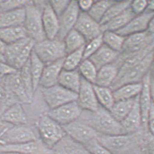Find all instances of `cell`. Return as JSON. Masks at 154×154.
<instances>
[{
  "instance_id": "1",
  "label": "cell",
  "mask_w": 154,
  "mask_h": 154,
  "mask_svg": "<svg viewBox=\"0 0 154 154\" xmlns=\"http://www.w3.org/2000/svg\"><path fill=\"white\" fill-rule=\"evenodd\" d=\"M78 119L91 126L100 135L113 136L124 134L121 123L113 117L109 111L100 106L94 112L83 111Z\"/></svg>"
},
{
  "instance_id": "2",
  "label": "cell",
  "mask_w": 154,
  "mask_h": 154,
  "mask_svg": "<svg viewBox=\"0 0 154 154\" xmlns=\"http://www.w3.org/2000/svg\"><path fill=\"white\" fill-rule=\"evenodd\" d=\"M142 130L134 134L98 135L97 140L113 154H137L141 150Z\"/></svg>"
},
{
  "instance_id": "3",
  "label": "cell",
  "mask_w": 154,
  "mask_h": 154,
  "mask_svg": "<svg viewBox=\"0 0 154 154\" xmlns=\"http://www.w3.org/2000/svg\"><path fill=\"white\" fill-rule=\"evenodd\" d=\"M45 1H28L25 8L26 17L23 27L27 36L36 42L46 38L42 25V11Z\"/></svg>"
},
{
  "instance_id": "4",
  "label": "cell",
  "mask_w": 154,
  "mask_h": 154,
  "mask_svg": "<svg viewBox=\"0 0 154 154\" xmlns=\"http://www.w3.org/2000/svg\"><path fill=\"white\" fill-rule=\"evenodd\" d=\"M36 127L40 139L51 149L67 136L63 127L46 113L40 116L36 123Z\"/></svg>"
},
{
  "instance_id": "5",
  "label": "cell",
  "mask_w": 154,
  "mask_h": 154,
  "mask_svg": "<svg viewBox=\"0 0 154 154\" xmlns=\"http://www.w3.org/2000/svg\"><path fill=\"white\" fill-rule=\"evenodd\" d=\"M33 51L45 65L63 59L67 55L64 41L57 38L36 42Z\"/></svg>"
},
{
  "instance_id": "6",
  "label": "cell",
  "mask_w": 154,
  "mask_h": 154,
  "mask_svg": "<svg viewBox=\"0 0 154 154\" xmlns=\"http://www.w3.org/2000/svg\"><path fill=\"white\" fill-rule=\"evenodd\" d=\"M154 59V51H152L140 63L128 70L122 76L115 81L110 88L114 91L122 85L135 83L142 82L143 78L148 73Z\"/></svg>"
},
{
  "instance_id": "7",
  "label": "cell",
  "mask_w": 154,
  "mask_h": 154,
  "mask_svg": "<svg viewBox=\"0 0 154 154\" xmlns=\"http://www.w3.org/2000/svg\"><path fill=\"white\" fill-rule=\"evenodd\" d=\"M45 101L50 110H52L69 102L77 101L78 94L69 91L59 85L48 88H41Z\"/></svg>"
},
{
  "instance_id": "8",
  "label": "cell",
  "mask_w": 154,
  "mask_h": 154,
  "mask_svg": "<svg viewBox=\"0 0 154 154\" xmlns=\"http://www.w3.org/2000/svg\"><path fill=\"white\" fill-rule=\"evenodd\" d=\"M33 129L27 124L11 126L0 134V145L17 144L36 140Z\"/></svg>"
},
{
  "instance_id": "9",
  "label": "cell",
  "mask_w": 154,
  "mask_h": 154,
  "mask_svg": "<svg viewBox=\"0 0 154 154\" xmlns=\"http://www.w3.org/2000/svg\"><path fill=\"white\" fill-rule=\"evenodd\" d=\"M63 127L68 137L84 146L96 140L98 135L91 126L79 119Z\"/></svg>"
},
{
  "instance_id": "10",
  "label": "cell",
  "mask_w": 154,
  "mask_h": 154,
  "mask_svg": "<svg viewBox=\"0 0 154 154\" xmlns=\"http://www.w3.org/2000/svg\"><path fill=\"white\" fill-rule=\"evenodd\" d=\"M82 112L83 110L75 101L50 110L46 114L61 126L63 127L77 120L80 118Z\"/></svg>"
},
{
  "instance_id": "11",
  "label": "cell",
  "mask_w": 154,
  "mask_h": 154,
  "mask_svg": "<svg viewBox=\"0 0 154 154\" xmlns=\"http://www.w3.org/2000/svg\"><path fill=\"white\" fill-rule=\"evenodd\" d=\"M80 13L78 1H71L68 7L59 17V30L56 38L63 40L67 34L74 29Z\"/></svg>"
},
{
  "instance_id": "12",
  "label": "cell",
  "mask_w": 154,
  "mask_h": 154,
  "mask_svg": "<svg viewBox=\"0 0 154 154\" xmlns=\"http://www.w3.org/2000/svg\"><path fill=\"white\" fill-rule=\"evenodd\" d=\"M77 102L83 111L94 112L100 105L97 99L94 85L82 77L81 85L78 92Z\"/></svg>"
},
{
  "instance_id": "13",
  "label": "cell",
  "mask_w": 154,
  "mask_h": 154,
  "mask_svg": "<svg viewBox=\"0 0 154 154\" xmlns=\"http://www.w3.org/2000/svg\"><path fill=\"white\" fill-rule=\"evenodd\" d=\"M11 151L21 154H52V149L38 138L36 140L17 144L0 145V152Z\"/></svg>"
},
{
  "instance_id": "14",
  "label": "cell",
  "mask_w": 154,
  "mask_h": 154,
  "mask_svg": "<svg viewBox=\"0 0 154 154\" xmlns=\"http://www.w3.org/2000/svg\"><path fill=\"white\" fill-rule=\"evenodd\" d=\"M6 91L21 104H30L32 100L28 95L25 85L22 82L19 70L14 74L3 77Z\"/></svg>"
},
{
  "instance_id": "15",
  "label": "cell",
  "mask_w": 154,
  "mask_h": 154,
  "mask_svg": "<svg viewBox=\"0 0 154 154\" xmlns=\"http://www.w3.org/2000/svg\"><path fill=\"white\" fill-rule=\"evenodd\" d=\"M74 29L85 39L86 43L102 34L101 26L86 13L81 12Z\"/></svg>"
},
{
  "instance_id": "16",
  "label": "cell",
  "mask_w": 154,
  "mask_h": 154,
  "mask_svg": "<svg viewBox=\"0 0 154 154\" xmlns=\"http://www.w3.org/2000/svg\"><path fill=\"white\" fill-rule=\"evenodd\" d=\"M142 83V88L139 95L138 101L142 116V127L144 129L148 130L147 121L152 104L150 88L151 77L150 72H148V73L143 78Z\"/></svg>"
},
{
  "instance_id": "17",
  "label": "cell",
  "mask_w": 154,
  "mask_h": 154,
  "mask_svg": "<svg viewBox=\"0 0 154 154\" xmlns=\"http://www.w3.org/2000/svg\"><path fill=\"white\" fill-rule=\"evenodd\" d=\"M42 19L46 38H56L59 30V17L53 11L48 1H45Z\"/></svg>"
},
{
  "instance_id": "18",
  "label": "cell",
  "mask_w": 154,
  "mask_h": 154,
  "mask_svg": "<svg viewBox=\"0 0 154 154\" xmlns=\"http://www.w3.org/2000/svg\"><path fill=\"white\" fill-rule=\"evenodd\" d=\"M154 15V13L145 11L143 14L134 17L124 27L116 32L126 37L134 34L146 32L150 20Z\"/></svg>"
},
{
  "instance_id": "19",
  "label": "cell",
  "mask_w": 154,
  "mask_h": 154,
  "mask_svg": "<svg viewBox=\"0 0 154 154\" xmlns=\"http://www.w3.org/2000/svg\"><path fill=\"white\" fill-rule=\"evenodd\" d=\"M138 98L139 96L136 98L134 105L128 115L120 123L124 134H134L143 129Z\"/></svg>"
},
{
  "instance_id": "20",
  "label": "cell",
  "mask_w": 154,
  "mask_h": 154,
  "mask_svg": "<svg viewBox=\"0 0 154 154\" xmlns=\"http://www.w3.org/2000/svg\"><path fill=\"white\" fill-rule=\"evenodd\" d=\"M64 58L46 64L39 82L41 88H48L58 84L59 77L63 70Z\"/></svg>"
},
{
  "instance_id": "21",
  "label": "cell",
  "mask_w": 154,
  "mask_h": 154,
  "mask_svg": "<svg viewBox=\"0 0 154 154\" xmlns=\"http://www.w3.org/2000/svg\"><path fill=\"white\" fill-rule=\"evenodd\" d=\"M2 120L11 125L27 124V117L22 104L16 102L11 105L0 116Z\"/></svg>"
},
{
  "instance_id": "22",
  "label": "cell",
  "mask_w": 154,
  "mask_h": 154,
  "mask_svg": "<svg viewBox=\"0 0 154 154\" xmlns=\"http://www.w3.org/2000/svg\"><path fill=\"white\" fill-rule=\"evenodd\" d=\"M119 54L120 53L113 50L103 44L88 59L94 63L97 70H99L103 66L115 62Z\"/></svg>"
},
{
  "instance_id": "23",
  "label": "cell",
  "mask_w": 154,
  "mask_h": 154,
  "mask_svg": "<svg viewBox=\"0 0 154 154\" xmlns=\"http://www.w3.org/2000/svg\"><path fill=\"white\" fill-rule=\"evenodd\" d=\"M52 154H92L85 146L66 136L52 149Z\"/></svg>"
},
{
  "instance_id": "24",
  "label": "cell",
  "mask_w": 154,
  "mask_h": 154,
  "mask_svg": "<svg viewBox=\"0 0 154 154\" xmlns=\"http://www.w3.org/2000/svg\"><path fill=\"white\" fill-rule=\"evenodd\" d=\"M25 7L3 11L0 14V28L22 26L25 23Z\"/></svg>"
},
{
  "instance_id": "25",
  "label": "cell",
  "mask_w": 154,
  "mask_h": 154,
  "mask_svg": "<svg viewBox=\"0 0 154 154\" xmlns=\"http://www.w3.org/2000/svg\"><path fill=\"white\" fill-rule=\"evenodd\" d=\"M119 72V66L113 63L102 67L98 70L94 85L110 88L117 77Z\"/></svg>"
},
{
  "instance_id": "26",
  "label": "cell",
  "mask_w": 154,
  "mask_h": 154,
  "mask_svg": "<svg viewBox=\"0 0 154 154\" xmlns=\"http://www.w3.org/2000/svg\"><path fill=\"white\" fill-rule=\"evenodd\" d=\"M82 77L78 69L66 70L63 69L61 72L58 80V85L69 91L78 93L81 85Z\"/></svg>"
},
{
  "instance_id": "27",
  "label": "cell",
  "mask_w": 154,
  "mask_h": 154,
  "mask_svg": "<svg viewBox=\"0 0 154 154\" xmlns=\"http://www.w3.org/2000/svg\"><path fill=\"white\" fill-rule=\"evenodd\" d=\"M142 83H129L122 85L113 91L115 101H119L135 99L140 95Z\"/></svg>"
},
{
  "instance_id": "28",
  "label": "cell",
  "mask_w": 154,
  "mask_h": 154,
  "mask_svg": "<svg viewBox=\"0 0 154 154\" xmlns=\"http://www.w3.org/2000/svg\"><path fill=\"white\" fill-rule=\"evenodd\" d=\"M135 17L136 15L129 7L117 17H115L104 25H102V33L106 30L117 32L124 27Z\"/></svg>"
},
{
  "instance_id": "29",
  "label": "cell",
  "mask_w": 154,
  "mask_h": 154,
  "mask_svg": "<svg viewBox=\"0 0 154 154\" xmlns=\"http://www.w3.org/2000/svg\"><path fill=\"white\" fill-rule=\"evenodd\" d=\"M26 37H28L23 26L0 28V39L7 45L13 43Z\"/></svg>"
},
{
  "instance_id": "30",
  "label": "cell",
  "mask_w": 154,
  "mask_h": 154,
  "mask_svg": "<svg viewBox=\"0 0 154 154\" xmlns=\"http://www.w3.org/2000/svg\"><path fill=\"white\" fill-rule=\"evenodd\" d=\"M135 99L116 101L109 111L117 121L121 123L126 118L132 110L135 104Z\"/></svg>"
},
{
  "instance_id": "31",
  "label": "cell",
  "mask_w": 154,
  "mask_h": 154,
  "mask_svg": "<svg viewBox=\"0 0 154 154\" xmlns=\"http://www.w3.org/2000/svg\"><path fill=\"white\" fill-rule=\"evenodd\" d=\"M63 41L67 55L85 47L86 44L85 39L75 29L67 34Z\"/></svg>"
},
{
  "instance_id": "32",
  "label": "cell",
  "mask_w": 154,
  "mask_h": 154,
  "mask_svg": "<svg viewBox=\"0 0 154 154\" xmlns=\"http://www.w3.org/2000/svg\"><path fill=\"white\" fill-rule=\"evenodd\" d=\"M94 90L99 105L110 111L115 102L113 91L110 87H101L94 85Z\"/></svg>"
},
{
  "instance_id": "33",
  "label": "cell",
  "mask_w": 154,
  "mask_h": 154,
  "mask_svg": "<svg viewBox=\"0 0 154 154\" xmlns=\"http://www.w3.org/2000/svg\"><path fill=\"white\" fill-rule=\"evenodd\" d=\"M103 44L110 49L121 53L124 45L125 37L116 32L106 30L102 33Z\"/></svg>"
},
{
  "instance_id": "34",
  "label": "cell",
  "mask_w": 154,
  "mask_h": 154,
  "mask_svg": "<svg viewBox=\"0 0 154 154\" xmlns=\"http://www.w3.org/2000/svg\"><path fill=\"white\" fill-rule=\"evenodd\" d=\"M31 39H32L29 37H26L13 43L7 45L4 53L6 62L11 66L17 56L19 55L22 49L31 40Z\"/></svg>"
},
{
  "instance_id": "35",
  "label": "cell",
  "mask_w": 154,
  "mask_h": 154,
  "mask_svg": "<svg viewBox=\"0 0 154 154\" xmlns=\"http://www.w3.org/2000/svg\"><path fill=\"white\" fill-rule=\"evenodd\" d=\"M30 72L33 78V86L34 91L37 90L39 87V82L44 69L45 64L40 59L38 58L35 53L33 52L29 59Z\"/></svg>"
},
{
  "instance_id": "36",
  "label": "cell",
  "mask_w": 154,
  "mask_h": 154,
  "mask_svg": "<svg viewBox=\"0 0 154 154\" xmlns=\"http://www.w3.org/2000/svg\"><path fill=\"white\" fill-rule=\"evenodd\" d=\"M131 1H115L107 9L104 16L100 22V26L104 25L115 17L121 14L126 9L129 8Z\"/></svg>"
},
{
  "instance_id": "37",
  "label": "cell",
  "mask_w": 154,
  "mask_h": 154,
  "mask_svg": "<svg viewBox=\"0 0 154 154\" xmlns=\"http://www.w3.org/2000/svg\"><path fill=\"white\" fill-rule=\"evenodd\" d=\"M115 1H94L88 14L90 17L99 23L101 21L107 9Z\"/></svg>"
},
{
  "instance_id": "38",
  "label": "cell",
  "mask_w": 154,
  "mask_h": 154,
  "mask_svg": "<svg viewBox=\"0 0 154 154\" xmlns=\"http://www.w3.org/2000/svg\"><path fill=\"white\" fill-rule=\"evenodd\" d=\"M81 77L89 82L94 85L96 80L98 70L90 59L82 61L78 69Z\"/></svg>"
},
{
  "instance_id": "39",
  "label": "cell",
  "mask_w": 154,
  "mask_h": 154,
  "mask_svg": "<svg viewBox=\"0 0 154 154\" xmlns=\"http://www.w3.org/2000/svg\"><path fill=\"white\" fill-rule=\"evenodd\" d=\"M84 47L74 52L67 54L64 58L63 69L66 70H75L78 69L83 61Z\"/></svg>"
},
{
  "instance_id": "40",
  "label": "cell",
  "mask_w": 154,
  "mask_h": 154,
  "mask_svg": "<svg viewBox=\"0 0 154 154\" xmlns=\"http://www.w3.org/2000/svg\"><path fill=\"white\" fill-rule=\"evenodd\" d=\"M35 43V41L31 39V40L22 49L19 55L17 56L11 66L17 70L21 69L30 59Z\"/></svg>"
},
{
  "instance_id": "41",
  "label": "cell",
  "mask_w": 154,
  "mask_h": 154,
  "mask_svg": "<svg viewBox=\"0 0 154 154\" xmlns=\"http://www.w3.org/2000/svg\"><path fill=\"white\" fill-rule=\"evenodd\" d=\"M19 72L28 95L30 100H32L35 91L33 86V78L30 72L29 60L21 69L19 70Z\"/></svg>"
},
{
  "instance_id": "42",
  "label": "cell",
  "mask_w": 154,
  "mask_h": 154,
  "mask_svg": "<svg viewBox=\"0 0 154 154\" xmlns=\"http://www.w3.org/2000/svg\"><path fill=\"white\" fill-rule=\"evenodd\" d=\"M140 149L143 154H154V136L144 129L142 131Z\"/></svg>"
},
{
  "instance_id": "43",
  "label": "cell",
  "mask_w": 154,
  "mask_h": 154,
  "mask_svg": "<svg viewBox=\"0 0 154 154\" xmlns=\"http://www.w3.org/2000/svg\"><path fill=\"white\" fill-rule=\"evenodd\" d=\"M103 45L102 34L96 38L87 42L84 48L83 60L88 59L99 49Z\"/></svg>"
},
{
  "instance_id": "44",
  "label": "cell",
  "mask_w": 154,
  "mask_h": 154,
  "mask_svg": "<svg viewBox=\"0 0 154 154\" xmlns=\"http://www.w3.org/2000/svg\"><path fill=\"white\" fill-rule=\"evenodd\" d=\"M28 1H0V9L2 12L9 11L25 7Z\"/></svg>"
},
{
  "instance_id": "45",
  "label": "cell",
  "mask_w": 154,
  "mask_h": 154,
  "mask_svg": "<svg viewBox=\"0 0 154 154\" xmlns=\"http://www.w3.org/2000/svg\"><path fill=\"white\" fill-rule=\"evenodd\" d=\"M148 1L146 0L131 1L130 8L136 16L143 14L146 11Z\"/></svg>"
},
{
  "instance_id": "46",
  "label": "cell",
  "mask_w": 154,
  "mask_h": 154,
  "mask_svg": "<svg viewBox=\"0 0 154 154\" xmlns=\"http://www.w3.org/2000/svg\"><path fill=\"white\" fill-rule=\"evenodd\" d=\"M85 146L92 154H113L98 143L97 140L92 141Z\"/></svg>"
},
{
  "instance_id": "47",
  "label": "cell",
  "mask_w": 154,
  "mask_h": 154,
  "mask_svg": "<svg viewBox=\"0 0 154 154\" xmlns=\"http://www.w3.org/2000/svg\"><path fill=\"white\" fill-rule=\"evenodd\" d=\"M48 2L53 11L59 17L68 7L71 1H49Z\"/></svg>"
},
{
  "instance_id": "48",
  "label": "cell",
  "mask_w": 154,
  "mask_h": 154,
  "mask_svg": "<svg viewBox=\"0 0 154 154\" xmlns=\"http://www.w3.org/2000/svg\"><path fill=\"white\" fill-rule=\"evenodd\" d=\"M18 70L5 62H0V77H5L14 74Z\"/></svg>"
},
{
  "instance_id": "49",
  "label": "cell",
  "mask_w": 154,
  "mask_h": 154,
  "mask_svg": "<svg viewBox=\"0 0 154 154\" xmlns=\"http://www.w3.org/2000/svg\"><path fill=\"white\" fill-rule=\"evenodd\" d=\"M147 128L149 132L154 136V107L152 103L151 104V108L149 113L147 121Z\"/></svg>"
},
{
  "instance_id": "50",
  "label": "cell",
  "mask_w": 154,
  "mask_h": 154,
  "mask_svg": "<svg viewBox=\"0 0 154 154\" xmlns=\"http://www.w3.org/2000/svg\"><path fill=\"white\" fill-rule=\"evenodd\" d=\"M93 1H79L78 5L81 12L88 13L94 4Z\"/></svg>"
},
{
  "instance_id": "51",
  "label": "cell",
  "mask_w": 154,
  "mask_h": 154,
  "mask_svg": "<svg viewBox=\"0 0 154 154\" xmlns=\"http://www.w3.org/2000/svg\"><path fill=\"white\" fill-rule=\"evenodd\" d=\"M147 32L151 35L154 36V15L153 17L151 18L149 23L148 28L147 30Z\"/></svg>"
},
{
  "instance_id": "52",
  "label": "cell",
  "mask_w": 154,
  "mask_h": 154,
  "mask_svg": "<svg viewBox=\"0 0 154 154\" xmlns=\"http://www.w3.org/2000/svg\"><path fill=\"white\" fill-rule=\"evenodd\" d=\"M11 126H13V125L6 123L0 118V134L3 132V131H5L6 129H7L8 127Z\"/></svg>"
},
{
  "instance_id": "53",
  "label": "cell",
  "mask_w": 154,
  "mask_h": 154,
  "mask_svg": "<svg viewBox=\"0 0 154 154\" xmlns=\"http://www.w3.org/2000/svg\"><path fill=\"white\" fill-rule=\"evenodd\" d=\"M146 11L154 13V0L149 1L148 3V7Z\"/></svg>"
},
{
  "instance_id": "54",
  "label": "cell",
  "mask_w": 154,
  "mask_h": 154,
  "mask_svg": "<svg viewBox=\"0 0 154 154\" xmlns=\"http://www.w3.org/2000/svg\"><path fill=\"white\" fill-rule=\"evenodd\" d=\"M150 88H151V99H152V103L154 107V81L151 79V83H150Z\"/></svg>"
},
{
  "instance_id": "55",
  "label": "cell",
  "mask_w": 154,
  "mask_h": 154,
  "mask_svg": "<svg viewBox=\"0 0 154 154\" xmlns=\"http://www.w3.org/2000/svg\"><path fill=\"white\" fill-rule=\"evenodd\" d=\"M7 45L5 44V43L0 39V52H1V53H3V54H4Z\"/></svg>"
},
{
  "instance_id": "56",
  "label": "cell",
  "mask_w": 154,
  "mask_h": 154,
  "mask_svg": "<svg viewBox=\"0 0 154 154\" xmlns=\"http://www.w3.org/2000/svg\"><path fill=\"white\" fill-rule=\"evenodd\" d=\"M0 154H21L15 152H11V151H3L0 152Z\"/></svg>"
},
{
  "instance_id": "57",
  "label": "cell",
  "mask_w": 154,
  "mask_h": 154,
  "mask_svg": "<svg viewBox=\"0 0 154 154\" xmlns=\"http://www.w3.org/2000/svg\"><path fill=\"white\" fill-rule=\"evenodd\" d=\"M0 62H6L5 55L3 53H1V52H0Z\"/></svg>"
},
{
  "instance_id": "58",
  "label": "cell",
  "mask_w": 154,
  "mask_h": 154,
  "mask_svg": "<svg viewBox=\"0 0 154 154\" xmlns=\"http://www.w3.org/2000/svg\"><path fill=\"white\" fill-rule=\"evenodd\" d=\"M137 154H143V153H142V152L141 151V152H139V153H138Z\"/></svg>"
},
{
  "instance_id": "59",
  "label": "cell",
  "mask_w": 154,
  "mask_h": 154,
  "mask_svg": "<svg viewBox=\"0 0 154 154\" xmlns=\"http://www.w3.org/2000/svg\"><path fill=\"white\" fill-rule=\"evenodd\" d=\"M2 13V11H1V9H0V14Z\"/></svg>"
}]
</instances>
